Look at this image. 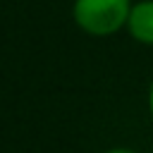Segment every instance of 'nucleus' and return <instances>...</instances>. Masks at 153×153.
<instances>
[{
	"mask_svg": "<svg viewBox=\"0 0 153 153\" xmlns=\"http://www.w3.org/2000/svg\"><path fill=\"white\" fill-rule=\"evenodd\" d=\"M148 112H151V117H153V81H151V86H148Z\"/></svg>",
	"mask_w": 153,
	"mask_h": 153,
	"instance_id": "3",
	"label": "nucleus"
},
{
	"mask_svg": "<svg viewBox=\"0 0 153 153\" xmlns=\"http://www.w3.org/2000/svg\"><path fill=\"white\" fill-rule=\"evenodd\" d=\"M131 0H74L72 17L88 36H112L127 26Z\"/></svg>",
	"mask_w": 153,
	"mask_h": 153,
	"instance_id": "1",
	"label": "nucleus"
},
{
	"mask_svg": "<svg viewBox=\"0 0 153 153\" xmlns=\"http://www.w3.org/2000/svg\"><path fill=\"white\" fill-rule=\"evenodd\" d=\"M105 153H136V151H131V148H110Z\"/></svg>",
	"mask_w": 153,
	"mask_h": 153,
	"instance_id": "4",
	"label": "nucleus"
},
{
	"mask_svg": "<svg viewBox=\"0 0 153 153\" xmlns=\"http://www.w3.org/2000/svg\"><path fill=\"white\" fill-rule=\"evenodd\" d=\"M129 36L143 45H153V0H139L131 5L127 26Z\"/></svg>",
	"mask_w": 153,
	"mask_h": 153,
	"instance_id": "2",
	"label": "nucleus"
}]
</instances>
